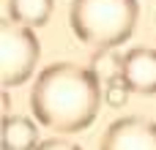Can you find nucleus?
<instances>
[{"instance_id": "nucleus-3", "label": "nucleus", "mask_w": 156, "mask_h": 150, "mask_svg": "<svg viewBox=\"0 0 156 150\" xmlns=\"http://www.w3.org/2000/svg\"><path fill=\"white\" fill-rule=\"evenodd\" d=\"M41 41L33 27L16 25L14 19L0 22V82L3 87H16L27 82L38 66Z\"/></svg>"}, {"instance_id": "nucleus-9", "label": "nucleus", "mask_w": 156, "mask_h": 150, "mask_svg": "<svg viewBox=\"0 0 156 150\" xmlns=\"http://www.w3.org/2000/svg\"><path fill=\"white\" fill-rule=\"evenodd\" d=\"M101 93H104V104L112 107V109L126 107L129 98H132V87H129V82L123 77H112L110 82H104V90Z\"/></svg>"}, {"instance_id": "nucleus-6", "label": "nucleus", "mask_w": 156, "mask_h": 150, "mask_svg": "<svg viewBox=\"0 0 156 150\" xmlns=\"http://www.w3.org/2000/svg\"><path fill=\"white\" fill-rule=\"evenodd\" d=\"M41 137L33 118L5 115L3 118V150H38Z\"/></svg>"}, {"instance_id": "nucleus-7", "label": "nucleus", "mask_w": 156, "mask_h": 150, "mask_svg": "<svg viewBox=\"0 0 156 150\" xmlns=\"http://www.w3.org/2000/svg\"><path fill=\"white\" fill-rule=\"evenodd\" d=\"M55 0H8V19L25 27H41L49 22Z\"/></svg>"}, {"instance_id": "nucleus-10", "label": "nucleus", "mask_w": 156, "mask_h": 150, "mask_svg": "<svg viewBox=\"0 0 156 150\" xmlns=\"http://www.w3.org/2000/svg\"><path fill=\"white\" fill-rule=\"evenodd\" d=\"M38 150H82L77 142H71V139H66V137H55V139H44Z\"/></svg>"}, {"instance_id": "nucleus-5", "label": "nucleus", "mask_w": 156, "mask_h": 150, "mask_svg": "<svg viewBox=\"0 0 156 150\" xmlns=\"http://www.w3.org/2000/svg\"><path fill=\"white\" fill-rule=\"evenodd\" d=\"M123 79L129 82L134 96H154L156 93V49L134 46L132 52H126Z\"/></svg>"}, {"instance_id": "nucleus-4", "label": "nucleus", "mask_w": 156, "mask_h": 150, "mask_svg": "<svg viewBox=\"0 0 156 150\" xmlns=\"http://www.w3.org/2000/svg\"><path fill=\"white\" fill-rule=\"evenodd\" d=\"M99 150H156V123L143 115L118 118L104 128Z\"/></svg>"}, {"instance_id": "nucleus-2", "label": "nucleus", "mask_w": 156, "mask_h": 150, "mask_svg": "<svg viewBox=\"0 0 156 150\" xmlns=\"http://www.w3.org/2000/svg\"><path fill=\"white\" fill-rule=\"evenodd\" d=\"M137 0H71L69 25L77 41L93 49H115L126 44L137 27Z\"/></svg>"}, {"instance_id": "nucleus-8", "label": "nucleus", "mask_w": 156, "mask_h": 150, "mask_svg": "<svg viewBox=\"0 0 156 150\" xmlns=\"http://www.w3.org/2000/svg\"><path fill=\"white\" fill-rule=\"evenodd\" d=\"M123 60H126L123 52H115V49H96L93 57H90V71H93L101 82H110L112 77H123Z\"/></svg>"}, {"instance_id": "nucleus-1", "label": "nucleus", "mask_w": 156, "mask_h": 150, "mask_svg": "<svg viewBox=\"0 0 156 150\" xmlns=\"http://www.w3.org/2000/svg\"><path fill=\"white\" fill-rule=\"evenodd\" d=\"M101 79L80 63H52L47 66L30 90L33 118L55 134L85 131L104 101Z\"/></svg>"}]
</instances>
